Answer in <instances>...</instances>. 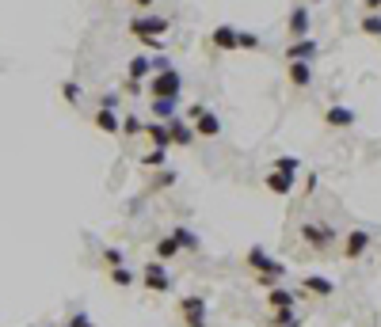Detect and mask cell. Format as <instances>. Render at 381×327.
Here are the masks:
<instances>
[{"mask_svg":"<svg viewBox=\"0 0 381 327\" xmlns=\"http://www.w3.org/2000/svg\"><path fill=\"white\" fill-rule=\"evenodd\" d=\"M168 27H172V23L164 20V15H156V12H137L134 20H130V34H134V42H137V39H161Z\"/></svg>","mask_w":381,"mask_h":327,"instance_id":"7a4b0ae2","label":"cell"},{"mask_svg":"<svg viewBox=\"0 0 381 327\" xmlns=\"http://www.w3.org/2000/svg\"><path fill=\"white\" fill-rule=\"evenodd\" d=\"M149 107H153V118H156V122H172V118L180 115V99H153Z\"/></svg>","mask_w":381,"mask_h":327,"instance_id":"d6986e66","label":"cell"},{"mask_svg":"<svg viewBox=\"0 0 381 327\" xmlns=\"http://www.w3.org/2000/svg\"><path fill=\"white\" fill-rule=\"evenodd\" d=\"M183 96V72L164 65L149 77V99H180Z\"/></svg>","mask_w":381,"mask_h":327,"instance_id":"6da1fadb","label":"cell"},{"mask_svg":"<svg viewBox=\"0 0 381 327\" xmlns=\"http://www.w3.org/2000/svg\"><path fill=\"white\" fill-rule=\"evenodd\" d=\"M172 236L180 240V248H199V240H194V236H191V232L183 229V225H175V229H172Z\"/></svg>","mask_w":381,"mask_h":327,"instance_id":"f546056e","label":"cell"},{"mask_svg":"<svg viewBox=\"0 0 381 327\" xmlns=\"http://www.w3.org/2000/svg\"><path fill=\"white\" fill-rule=\"evenodd\" d=\"M267 301H271V308H294L297 297L286 286H275V289H267Z\"/></svg>","mask_w":381,"mask_h":327,"instance_id":"7402d4cb","label":"cell"},{"mask_svg":"<svg viewBox=\"0 0 381 327\" xmlns=\"http://www.w3.org/2000/svg\"><path fill=\"white\" fill-rule=\"evenodd\" d=\"M320 53V46L313 39H294L290 46H286V61H313Z\"/></svg>","mask_w":381,"mask_h":327,"instance_id":"4fadbf2b","label":"cell"},{"mask_svg":"<svg viewBox=\"0 0 381 327\" xmlns=\"http://www.w3.org/2000/svg\"><path fill=\"white\" fill-rule=\"evenodd\" d=\"M301 240L309 248H328V244H336V229L324 225V221H309V225H301Z\"/></svg>","mask_w":381,"mask_h":327,"instance_id":"8992f818","label":"cell"},{"mask_svg":"<svg viewBox=\"0 0 381 327\" xmlns=\"http://www.w3.org/2000/svg\"><path fill=\"white\" fill-rule=\"evenodd\" d=\"M286 27H290L294 39H309V31H313V12H309L305 4H294V12H290V20H286Z\"/></svg>","mask_w":381,"mask_h":327,"instance_id":"9c48e42d","label":"cell"},{"mask_svg":"<svg viewBox=\"0 0 381 327\" xmlns=\"http://www.w3.org/2000/svg\"><path fill=\"white\" fill-rule=\"evenodd\" d=\"M111 282H115V286H134V274H130V270L126 267H111Z\"/></svg>","mask_w":381,"mask_h":327,"instance_id":"f1b7e54d","label":"cell"},{"mask_svg":"<svg viewBox=\"0 0 381 327\" xmlns=\"http://www.w3.org/2000/svg\"><path fill=\"white\" fill-rule=\"evenodd\" d=\"M61 96H65V99H69V103H73V107H77V103H80V84H73V80H65V84H61Z\"/></svg>","mask_w":381,"mask_h":327,"instance_id":"4dcf8cb0","label":"cell"},{"mask_svg":"<svg viewBox=\"0 0 381 327\" xmlns=\"http://www.w3.org/2000/svg\"><path fill=\"white\" fill-rule=\"evenodd\" d=\"M153 77V58L149 53H134L126 65V91H142V80Z\"/></svg>","mask_w":381,"mask_h":327,"instance_id":"277c9868","label":"cell"},{"mask_svg":"<svg viewBox=\"0 0 381 327\" xmlns=\"http://www.w3.org/2000/svg\"><path fill=\"white\" fill-rule=\"evenodd\" d=\"M142 129H145L142 118H134V115H126V118H123V134H126V137H142Z\"/></svg>","mask_w":381,"mask_h":327,"instance_id":"83f0119b","label":"cell"},{"mask_svg":"<svg viewBox=\"0 0 381 327\" xmlns=\"http://www.w3.org/2000/svg\"><path fill=\"white\" fill-rule=\"evenodd\" d=\"M145 289H153V293H168L172 289V274L164 270L161 259H149L145 263Z\"/></svg>","mask_w":381,"mask_h":327,"instance_id":"52a82bcc","label":"cell"},{"mask_svg":"<svg viewBox=\"0 0 381 327\" xmlns=\"http://www.w3.org/2000/svg\"><path fill=\"white\" fill-rule=\"evenodd\" d=\"M271 172L297 175V172H301V160H297V156H275V167H271Z\"/></svg>","mask_w":381,"mask_h":327,"instance_id":"cb8c5ba5","label":"cell"},{"mask_svg":"<svg viewBox=\"0 0 381 327\" xmlns=\"http://www.w3.org/2000/svg\"><path fill=\"white\" fill-rule=\"evenodd\" d=\"M305 293H313V297H332L336 293V282L332 278H324V274H305Z\"/></svg>","mask_w":381,"mask_h":327,"instance_id":"e0dca14e","label":"cell"},{"mask_svg":"<svg viewBox=\"0 0 381 327\" xmlns=\"http://www.w3.org/2000/svg\"><path fill=\"white\" fill-rule=\"evenodd\" d=\"M180 316H183V323L187 327H206V316H210V308H206V297H199V293H187L180 301Z\"/></svg>","mask_w":381,"mask_h":327,"instance_id":"3957f363","label":"cell"},{"mask_svg":"<svg viewBox=\"0 0 381 327\" xmlns=\"http://www.w3.org/2000/svg\"><path fill=\"white\" fill-rule=\"evenodd\" d=\"M366 248H370V232L366 229H351L347 236H343V259H351V263L366 255Z\"/></svg>","mask_w":381,"mask_h":327,"instance_id":"ba28073f","label":"cell"},{"mask_svg":"<svg viewBox=\"0 0 381 327\" xmlns=\"http://www.w3.org/2000/svg\"><path fill=\"white\" fill-rule=\"evenodd\" d=\"M142 134L149 137V141H153V148H168V145H172V137H168V122H156V118H153V122H149V126L142 129Z\"/></svg>","mask_w":381,"mask_h":327,"instance_id":"ac0fdd59","label":"cell"},{"mask_svg":"<svg viewBox=\"0 0 381 327\" xmlns=\"http://www.w3.org/2000/svg\"><path fill=\"white\" fill-rule=\"evenodd\" d=\"M137 46H145V50H153V53H161V50H164V42H161V39H137Z\"/></svg>","mask_w":381,"mask_h":327,"instance_id":"e575fe53","label":"cell"},{"mask_svg":"<svg viewBox=\"0 0 381 327\" xmlns=\"http://www.w3.org/2000/svg\"><path fill=\"white\" fill-rule=\"evenodd\" d=\"M324 122H328L332 129H351V126L358 122V115L351 107H343V103H332V107L324 110Z\"/></svg>","mask_w":381,"mask_h":327,"instance_id":"30bf717a","label":"cell"},{"mask_svg":"<svg viewBox=\"0 0 381 327\" xmlns=\"http://www.w3.org/2000/svg\"><path fill=\"white\" fill-rule=\"evenodd\" d=\"M263 39H259L256 31H237V50H259Z\"/></svg>","mask_w":381,"mask_h":327,"instance_id":"484cf974","label":"cell"},{"mask_svg":"<svg viewBox=\"0 0 381 327\" xmlns=\"http://www.w3.org/2000/svg\"><path fill=\"white\" fill-rule=\"evenodd\" d=\"M297 4H305V8H309V4H324V0H297Z\"/></svg>","mask_w":381,"mask_h":327,"instance_id":"ab89813d","label":"cell"},{"mask_svg":"<svg viewBox=\"0 0 381 327\" xmlns=\"http://www.w3.org/2000/svg\"><path fill=\"white\" fill-rule=\"evenodd\" d=\"M168 137H172V145H180V148H191L194 145V126L191 122H183V115H175L172 122H168Z\"/></svg>","mask_w":381,"mask_h":327,"instance_id":"8fae6325","label":"cell"},{"mask_svg":"<svg viewBox=\"0 0 381 327\" xmlns=\"http://www.w3.org/2000/svg\"><path fill=\"white\" fill-rule=\"evenodd\" d=\"M362 34L381 39V12H366V15H362Z\"/></svg>","mask_w":381,"mask_h":327,"instance_id":"4316f807","label":"cell"},{"mask_svg":"<svg viewBox=\"0 0 381 327\" xmlns=\"http://www.w3.org/2000/svg\"><path fill=\"white\" fill-rule=\"evenodd\" d=\"M267 191H271V194H282V198H286V194H294V175H282V172H267Z\"/></svg>","mask_w":381,"mask_h":327,"instance_id":"ffe728a7","label":"cell"},{"mask_svg":"<svg viewBox=\"0 0 381 327\" xmlns=\"http://www.w3.org/2000/svg\"><path fill=\"white\" fill-rule=\"evenodd\" d=\"M210 46H213V50H221V53L237 50V27L233 23H218L210 31Z\"/></svg>","mask_w":381,"mask_h":327,"instance_id":"7c38bea8","label":"cell"},{"mask_svg":"<svg viewBox=\"0 0 381 327\" xmlns=\"http://www.w3.org/2000/svg\"><path fill=\"white\" fill-rule=\"evenodd\" d=\"M104 259H107V267H123V251H118V248H107Z\"/></svg>","mask_w":381,"mask_h":327,"instance_id":"1f68e13d","label":"cell"},{"mask_svg":"<svg viewBox=\"0 0 381 327\" xmlns=\"http://www.w3.org/2000/svg\"><path fill=\"white\" fill-rule=\"evenodd\" d=\"M202 110H206V103H191V107H187V118H191V122H194V118H199Z\"/></svg>","mask_w":381,"mask_h":327,"instance_id":"8d00e7d4","label":"cell"},{"mask_svg":"<svg viewBox=\"0 0 381 327\" xmlns=\"http://www.w3.org/2000/svg\"><path fill=\"white\" fill-rule=\"evenodd\" d=\"M244 263L252 267L256 274H275V278H282V274H286V267L278 263L275 255H267L263 248H252V251H248V255H244Z\"/></svg>","mask_w":381,"mask_h":327,"instance_id":"5b68a950","label":"cell"},{"mask_svg":"<svg viewBox=\"0 0 381 327\" xmlns=\"http://www.w3.org/2000/svg\"><path fill=\"white\" fill-rule=\"evenodd\" d=\"M271 312H275L271 316L275 327H301V316H297L294 308H271Z\"/></svg>","mask_w":381,"mask_h":327,"instance_id":"603a6c76","label":"cell"},{"mask_svg":"<svg viewBox=\"0 0 381 327\" xmlns=\"http://www.w3.org/2000/svg\"><path fill=\"white\" fill-rule=\"evenodd\" d=\"M172 183H175V172H164L161 179L153 183V191H164V186H172Z\"/></svg>","mask_w":381,"mask_h":327,"instance_id":"d590c367","label":"cell"},{"mask_svg":"<svg viewBox=\"0 0 381 327\" xmlns=\"http://www.w3.org/2000/svg\"><path fill=\"white\" fill-rule=\"evenodd\" d=\"M92 122H96V129H104V134H111V137L123 134V118H118L115 110H104V107H99L96 115H92Z\"/></svg>","mask_w":381,"mask_h":327,"instance_id":"9a60e30c","label":"cell"},{"mask_svg":"<svg viewBox=\"0 0 381 327\" xmlns=\"http://www.w3.org/2000/svg\"><path fill=\"white\" fill-rule=\"evenodd\" d=\"M175 255H183V248H180V240H175L172 232L156 240V259H161V263H168V259H175Z\"/></svg>","mask_w":381,"mask_h":327,"instance_id":"44dd1931","label":"cell"},{"mask_svg":"<svg viewBox=\"0 0 381 327\" xmlns=\"http://www.w3.org/2000/svg\"><path fill=\"white\" fill-rule=\"evenodd\" d=\"M366 4V12H381V0H362Z\"/></svg>","mask_w":381,"mask_h":327,"instance_id":"74e56055","label":"cell"},{"mask_svg":"<svg viewBox=\"0 0 381 327\" xmlns=\"http://www.w3.org/2000/svg\"><path fill=\"white\" fill-rule=\"evenodd\" d=\"M134 4H137V8H142V12H149V8H153V4H156V0H134Z\"/></svg>","mask_w":381,"mask_h":327,"instance_id":"f35d334b","label":"cell"},{"mask_svg":"<svg viewBox=\"0 0 381 327\" xmlns=\"http://www.w3.org/2000/svg\"><path fill=\"white\" fill-rule=\"evenodd\" d=\"M191 126H194V134H199V137H218L221 134V118L213 115V110H202Z\"/></svg>","mask_w":381,"mask_h":327,"instance_id":"2e32d148","label":"cell"},{"mask_svg":"<svg viewBox=\"0 0 381 327\" xmlns=\"http://www.w3.org/2000/svg\"><path fill=\"white\" fill-rule=\"evenodd\" d=\"M142 164H145V167H153V172H161V167L168 164V148H153V153H145V156H142Z\"/></svg>","mask_w":381,"mask_h":327,"instance_id":"d4e9b609","label":"cell"},{"mask_svg":"<svg viewBox=\"0 0 381 327\" xmlns=\"http://www.w3.org/2000/svg\"><path fill=\"white\" fill-rule=\"evenodd\" d=\"M286 80H290L294 88H309L313 84V61H290L286 65Z\"/></svg>","mask_w":381,"mask_h":327,"instance_id":"5bb4252c","label":"cell"},{"mask_svg":"<svg viewBox=\"0 0 381 327\" xmlns=\"http://www.w3.org/2000/svg\"><path fill=\"white\" fill-rule=\"evenodd\" d=\"M69 327H96V323H92L85 312H73V316H69Z\"/></svg>","mask_w":381,"mask_h":327,"instance_id":"d6a6232c","label":"cell"},{"mask_svg":"<svg viewBox=\"0 0 381 327\" xmlns=\"http://www.w3.org/2000/svg\"><path fill=\"white\" fill-rule=\"evenodd\" d=\"M99 107H104V110H118V107H123V103H118V96H115V91H111V96H104V99H99Z\"/></svg>","mask_w":381,"mask_h":327,"instance_id":"836d02e7","label":"cell"}]
</instances>
